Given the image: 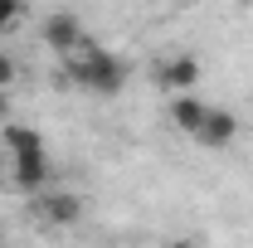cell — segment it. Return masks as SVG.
Masks as SVG:
<instances>
[{
  "label": "cell",
  "instance_id": "5b68a950",
  "mask_svg": "<svg viewBox=\"0 0 253 248\" xmlns=\"http://www.w3.org/2000/svg\"><path fill=\"white\" fill-rule=\"evenodd\" d=\"M200 59H190V54H180V59H166L156 68V78H161V88H175V93H190L195 83H200Z\"/></svg>",
  "mask_w": 253,
  "mask_h": 248
},
{
  "label": "cell",
  "instance_id": "7a4b0ae2",
  "mask_svg": "<svg viewBox=\"0 0 253 248\" xmlns=\"http://www.w3.org/2000/svg\"><path fill=\"white\" fill-rule=\"evenodd\" d=\"M49 180H54V165H49V151H39V156H15V170L5 185L20 195H44Z\"/></svg>",
  "mask_w": 253,
  "mask_h": 248
},
{
  "label": "cell",
  "instance_id": "277c9868",
  "mask_svg": "<svg viewBox=\"0 0 253 248\" xmlns=\"http://www.w3.org/2000/svg\"><path fill=\"white\" fill-rule=\"evenodd\" d=\"M39 219L54 224V229H68V224L83 219V200L78 195H63V190H44L39 195Z\"/></svg>",
  "mask_w": 253,
  "mask_h": 248
},
{
  "label": "cell",
  "instance_id": "3957f363",
  "mask_svg": "<svg viewBox=\"0 0 253 248\" xmlns=\"http://www.w3.org/2000/svg\"><path fill=\"white\" fill-rule=\"evenodd\" d=\"M44 44L54 49V54H78L83 44H88V34H83V25H78V15H68V10H59V15H49L44 20Z\"/></svg>",
  "mask_w": 253,
  "mask_h": 248
},
{
  "label": "cell",
  "instance_id": "9c48e42d",
  "mask_svg": "<svg viewBox=\"0 0 253 248\" xmlns=\"http://www.w3.org/2000/svg\"><path fill=\"white\" fill-rule=\"evenodd\" d=\"M25 15V0H0V34L15 30V20Z\"/></svg>",
  "mask_w": 253,
  "mask_h": 248
},
{
  "label": "cell",
  "instance_id": "8fae6325",
  "mask_svg": "<svg viewBox=\"0 0 253 248\" xmlns=\"http://www.w3.org/2000/svg\"><path fill=\"white\" fill-rule=\"evenodd\" d=\"M0 122H10V97H5V88H0Z\"/></svg>",
  "mask_w": 253,
  "mask_h": 248
},
{
  "label": "cell",
  "instance_id": "7c38bea8",
  "mask_svg": "<svg viewBox=\"0 0 253 248\" xmlns=\"http://www.w3.org/2000/svg\"><path fill=\"white\" fill-rule=\"evenodd\" d=\"M170 248H190V244H170Z\"/></svg>",
  "mask_w": 253,
  "mask_h": 248
},
{
  "label": "cell",
  "instance_id": "4fadbf2b",
  "mask_svg": "<svg viewBox=\"0 0 253 248\" xmlns=\"http://www.w3.org/2000/svg\"><path fill=\"white\" fill-rule=\"evenodd\" d=\"M0 248H5V244H0Z\"/></svg>",
  "mask_w": 253,
  "mask_h": 248
},
{
  "label": "cell",
  "instance_id": "6da1fadb",
  "mask_svg": "<svg viewBox=\"0 0 253 248\" xmlns=\"http://www.w3.org/2000/svg\"><path fill=\"white\" fill-rule=\"evenodd\" d=\"M63 73H68V83H78L83 93H122L126 83V63L117 59V54H107V49H97L93 39L78 49V54H68V63H63Z\"/></svg>",
  "mask_w": 253,
  "mask_h": 248
},
{
  "label": "cell",
  "instance_id": "8992f818",
  "mask_svg": "<svg viewBox=\"0 0 253 248\" xmlns=\"http://www.w3.org/2000/svg\"><path fill=\"white\" fill-rule=\"evenodd\" d=\"M234 136H239V122H234L229 112H219V107H210L205 126L195 131V141H200V146H210V151H224V146H229Z\"/></svg>",
  "mask_w": 253,
  "mask_h": 248
},
{
  "label": "cell",
  "instance_id": "52a82bcc",
  "mask_svg": "<svg viewBox=\"0 0 253 248\" xmlns=\"http://www.w3.org/2000/svg\"><path fill=\"white\" fill-rule=\"evenodd\" d=\"M205 117H210V102L195 93H175V102H170V122L180 126L185 136H195L200 126H205Z\"/></svg>",
  "mask_w": 253,
  "mask_h": 248
},
{
  "label": "cell",
  "instance_id": "ba28073f",
  "mask_svg": "<svg viewBox=\"0 0 253 248\" xmlns=\"http://www.w3.org/2000/svg\"><path fill=\"white\" fill-rule=\"evenodd\" d=\"M0 141H5L10 156H39L44 151V136H39L34 126H20V122H5V136H0Z\"/></svg>",
  "mask_w": 253,
  "mask_h": 248
},
{
  "label": "cell",
  "instance_id": "30bf717a",
  "mask_svg": "<svg viewBox=\"0 0 253 248\" xmlns=\"http://www.w3.org/2000/svg\"><path fill=\"white\" fill-rule=\"evenodd\" d=\"M10 78H15V68H10V59H0V88H5Z\"/></svg>",
  "mask_w": 253,
  "mask_h": 248
}]
</instances>
